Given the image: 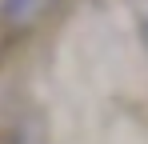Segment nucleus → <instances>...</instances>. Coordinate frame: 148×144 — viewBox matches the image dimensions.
I'll use <instances>...</instances> for the list:
<instances>
[{"label": "nucleus", "instance_id": "f257e3e1", "mask_svg": "<svg viewBox=\"0 0 148 144\" xmlns=\"http://www.w3.org/2000/svg\"><path fill=\"white\" fill-rule=\"evenodd\" d=\"M44 4H48V0H4L0 16H4V24H12V28H24L28 20H36V12H40Z\"/></svg>", "mask_w": 148, "mask_h": 144}, {"label": "nucleus", "instance_id": "f03ea898", "mask_svg": "<svg viewBox=\"0 0 148 144\" xmlns=\"http://www.w3.org/2000/svg\"><path fill=\"white\" fill-rule=\"evenodd\" d=\"M144 40H148V16H144Z\"/></svg>", "mask_w": 148, "mask_h": 144}]
</instances>
